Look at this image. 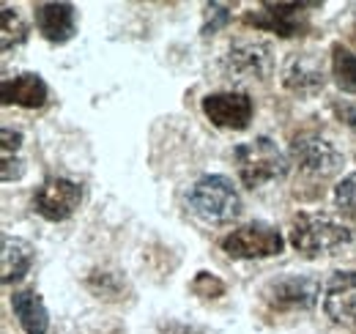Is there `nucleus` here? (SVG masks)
Masks as SVG:
<instances>
[{
    "instance_id": "obj_22",
    "label": "nucleus",
    "mask_w": 356,
    "mask_h": 334,
    "mask_svg": "<svg viewBox=\"0 0 356 334\" xmlns=\"http://www.w3.org/2000/svg\"><path fill=\"white\" fill-rule=\"evenodd\" d=\"M334 200H337V206L343 211H348V214L356 216V170L348 173V175L334 186Z\"/></svg>"
},
{
    "instance_id": "obj_8",
    "label": "nucleus",
    "mask_w": 356,
    "mask_h": 334,
    "mask_svg": "<svg viewBox=\"0 0 356 334\" xmlns=\"http://www.w3.org/2000/svg\"><path fill=\"white\" fill-rule=\"evenodd\" d=\"M291 159L307 175H334L343 167V154L318 134H302L291 143Z\"/></svg>"
},
{
    "instance_id": "obj_19",
    "label": "nucleus",
    "mask_w": 356,
    "mask_h": 334,
    "mask_svg": "<svg viewBox=\"0 0 356 334\" xmlns=\"http://www.w3.org/2000/svg\"><path fill=\"white\" fill-rule=\"evenodd\" d=\"M86 285L99 299H121V293H124V280L118 274H110V271H93L86 280Z\"/></svg>"
},
{
    "instance_id": "obj_17",
    "label": "nucleus",
    "mask_w": 356,
    "mask_h": 334,
    "mask_svg": "<svg viewBox=\"0 0 356 334\" xmlns=\"http://www.w3.org/2000/svg\"><path fill=\"white\" fill-rule=\"evenodd\" d=\"M332 74L340 90L356 96V55L340 42L332 44Z\"/></svg>"
},
{
    "instance_id": "obj_26",
    "label": "nucleus",
    "mask_w": 356,
    "mask_h": 334,
    "mask_svg": "<svg viewBox=\"0 0 356 334\" xmlns=\"http://www.w3.org/2000/svg\"><path fill=\"white\" fill-rule=\"evenodd\" d=\"M348 36H351V42L356 44V17H354V22H351V33H348Z\"/></svg>"
},
{
    "instance_id": "obj_5",
    "label": "nucleus",
    "mask_w": 356,
    "mask_h": 334,
    "mask_svg": "<svg viewBox=\"0 0 356 334\" xmlns=\"http://www.w3.org/2000/svg\"><path fill=\"white\" fill-rule=\"evenodd\" d=\"M225 80L247 83V80H266L274 69L271 47L266 42H236L220 61Z\"/></svg>"
},
{
    "instance_id": "obj_9",
    "label": "nucleus",
    "mask_w": 356,
    "mask_h": 334,
    "mask_svg": "<svg viewBox=\"0 0 356 334\" xmlns=\"http://www.w3.org/2000/svg\"><path fill=\"white\" fill-rule=\"evenodd\" d=\"M282 85L296 96H315L326 85V66L318 52H291L282 63Z\"/></svg>"
},
{
    "instance_id": "obj_13",
    "label": "nucleus",
    "mask_w": 356,
    "mask_h": 334,
    "mask_svg": "<svg viewBox=\"0 0 356 334\" xmlns=\"http://www.w3.org/2000/svg\"><path fill=\"white\" fill-rule=\"evenodd\" d=\"M36 28L52 44H66L77 33V11L72 3H39L33 8Z\"/></svg>"
},
{
    "instance_id": "obj_3",
    "label": "nucleus",
    "mask_w": 356,
    "mask_h": 334,
    "mask_svg": "<svg viewBox=\"0 0 356 334\" xmlns=\"http://www.w3.org/2000/svg\"><path fill=\"white\" fill-rule=\"evenodd\" d=\"M186 203L192 214H197L206 222H230L241 214V195L233 186V181L227 175H203L197 178L189 192H186Z\"/></svg>"
},
{
    "instance_id": "obj_11",
    "label": "nucleus",
    "mask_w": 356,
    "mask_h": 334,
    "mask_svg": "<svg viewBox=\"0 0 356 334\" xmlns=\"http://www.w3.org/2000/svg\"><path fill=\"white\" fill-rule=\"evenodd\" d=\"M203 113L220 129H247L252 121L255 104L241 90H222V93H209L203 99Z\"/></svg>"
},
{
    "instance_id": "obj_12",
    "label": "nucleus",
    "mask_w": 356,
    "mask_h": 334,
    "mask_svg": "<svg viewBox=\"0 0 356 334\" xmlns=\"http://www.w3.org/2000/svg\"><path fill=\"white\" fill-rule=\"evenodd\" d=\"M323 310L334 324L356 326V271H337L329 277Z\"/></svg>"
},
{
    "instance_id": "obj_16",
    "label": "nucleus",
    "mask_w": 356,
    "mask_h": 334,
    "mask_svg": "<svg viewBox=\"0 0 356 334\" xmlns=\"http://www.w3.org/2000/svg\"><path fill=\"white\" fill-rule=\"evenodd\" d=\"M11 310L19 318V326L25 329V334H47L49 312L36 291H17L11 296Z\"/></svg>"
},
{
    "instance_id": "obj_15",
    "label": "nucleus",
    "mask_w": 356,
    "mask_h": 334,
    "mask_svg": "<svg viewBox=\"0 0 356 334\" xmlns=\"http://www.w3.org/2000/svg\"><path fill=\"white\" fill-rule=\"evenodd\" d=\"M36 260V250L31 241L19 236H3V285L22 280Z\"/></svg>"
},
{
    "instance_id": "obj_10",
    "label": "nucleus",
    "mask_w": 356,
    "mask_h": 334,
    "mask_svg": "<svg viewBox=\"0 0 356 334\" xmlns=\"http://www.w3.org/2000/svg\"><path fill=\"white\" fill-rule=\"evenodd\" d=\"M318 291L321 285L310 274H288L271 280L264 291V299L274 310H310L318 299Z\"/></svg>"
},
{
    "instance_id": "obj_23",
    "label": "nucleus",
    "mask_w": 356,
    "mask_h": 334,
    "mask_svg": "<svg viewBox=\"0 0 356 334\" xmlns=\"http://www.w3.org/2000/svg\"><path fill=\"white\" fill-rule=\"evenodd\" d=\"M0 137H3V159L11 157V151H14V154L19 151V145H22V134H19L17 129H8V126H6Z\"/></svg>"
},
{
    "instance_id": "obj_20",
    "label": "nucleus",
    "mask_w": 356,
    "mask_h": 334,
    "mask_svg": "<svg viewBox=\"0 0 356 334\" xmlns=\"http://www.w3.org/2000/svg\"><path fill=\"white\" fill-rule=\"evenodd\" d=\"M233 17V3H209L206 6V22H203V36H214L220 28H225Z\"/></svg>"
},
{
    "instance_id": "obj_25",
    "label": "nucleus",
    "mask_w": 356,
    "mask_h": 334,
    "mask_svg": "<svg viewBox=\"0 0 356 334\" xmlns=\"http://www.w3.org/2000/svg\"><path fill=\"white\" fill-rule=\"evenodd\" d=\"M159 334H203L197 326H189V324H178V321H170V324H165Z\"/></svg>"
},
{
    "instance_id": "obj_14",
    "label": "nucleus",
    "mask_w": 356,
    "mask_h": 334,
    "mask_svg": "<svg viewBox=\"0 0 356 334\" xmlns=\"http://www.w3.org/2000/svg\"><path fill=\"white\" fill-rule=\"evenodd\" d=\"M0 96H3V104H17V107L36 110L47 102L49 88L36 72H22L17 77H3Z\"/></svg>"
},
{
    "instance_id": "obj_2",
    "label": "nucleus",
    "mask_w": 356,
    "mask_h": 334,
    "mask_svg": "<svg viewBox=\"0 0 356 334\" xmlns=\"http://www.w3.org/2000/svg\"><path fill=\"white\" fill-rule=\"evenodd\" d=\"M291 244L305 257L334 255L351 244V228L323 214H299L291 228Z\"/></svg>"
},
{
    "instance_id": "obj_6",
    "label": "nucleus",
    "mask_w": 356,
    "mask_h": 334,
    "mask_svg": "<svg viewBox=\"0 0 356 334\" xmlns=\"http://www.w3.org/2000/svg\"><path fill=\"white\" fill-rule=\"evenodd\" d=\"M83 203V186L63 175H49L42 181V186L33 192V209L39 216L49 222L69 219Z\"/></svg>"
},
{
    "instance_id": "obj_24",
    "label": "nucleus",
    "mask_w": 356,
    "mask_h": 334,
    "mask_svg": "<svg viewBox=\"0 0 356 334\" xmlns=\"http://www.w3.org/2000/svg\"><path fill=\"white\" fill-rule=\"evenodd\" d=\"M334 113L340 116V121L346 126H351L356 132V104H334Z\"/></svg>"
},
{
    "instance_id": "obj_7",
    "label": "nucleus",
    "mask_w": 356,
    "mask_h": 334,
    "mask_svg": "<svg viewBox=\"0 0 356 334\" xmlns=\"http://www.w3.org/2000/svg\"><path fill=\"white\" fill-rule=\"evenodd\" d=\"M321 3H261V11H247L244 22L271 31L282 39L302 36L307 31V11L305 8H318Z\"/></svg>"
},
{
    "instance_id": "obj_4",
    "label": "nucleus",
    "mask_w": 356,
    "mask_h": 334,
    "mask_svg": "<svg viewBox=\"0 0 356 334\" xmlns=\"http://www.w3.org/2000/svg\"><path fill=\"white\" fill-rule=\"evenodd\" d=\"M230 257H274L285 250L282 233L268 222H247L236 230H230L220 241Z\"/></svg>"
},
{
    "instance_id": "obj_1",
    "label": "nucleus",
    "mask_w": 356,
    "mask_h": 334,
    "mask_svg": "<svg viewBox=\"0 0 356 334\" xmlns=\"http://www.w3.org/2000/svg\"><path fill=\"white\" fill-rule=\"evenodd\" d=\"M233 159H236L238 178L247 189L268 186V184L285 178V173H288V159L271 137H255L250 143L236 145Z\"/></svg>"
},
{
    "instance_id": "obj_18",
    "label": "nucleus",
    "mask_w": 356,
    "mask_h": 334,
    "mask_svg": "<svg viewBox=\"0 0 356 334\" xmlns=\"http://www.w3.org/2000/svg\"><path fill=\"white\" fill-rule=\"evenodd\" d=\"M25 39H28V25L22 22L19 11L11 8L8 3H3V8H0V49L8 52L14 47L25 44Z\"/></svg>"
},
{
    "instance_id": "obj_21",
    "label": "nucleus",
    "mask_w": 356,
    "mask_h": 334,
    "mask_svg": "<svg viewBox=\"0 0 356 334\" xmlns=\"http://www.w3.org/2000/svg\"><path fill=\"white\" fill-rule=\"evenodd\" d=\"M192 293L200 296V299H220L225 293V283L220 277L209 274V271H200V274L192 280Z\"/></svg>"
}]
</instances>
